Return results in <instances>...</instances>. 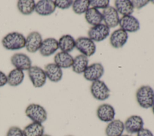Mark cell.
I'll return each mask as SVG.
<instances>
[{
	"label": "cell",
	"instance_id": "6da1fadb",
	"mask_svg": "<svg viewBox=\"0 0 154 136\" xmlns=\"http://www.w3.org/2000/svg\"><path fill=\"white\" fill-rule=\"evenodd\" d=\"M135 96L137 103L141 108H152L154 104V90L149 85L140 86L136 92Z\"/></svg>",
	"mask_w": 154,
	"mask_h": 136
},
{
	"label": "cell",
	"instance_id": "7a4b0ae2",
	"mask_svg": "<svg viewBox=\"0 0 154 136\" xmlns=\"http://www.w3.org/2000/svg\"><path fill=\"white\" fill-rule=\"evenodd\" d=\"M26 38L23 34L12 32L7 34L2 40V45L7 50H17L25 47Z\"/></svg>",
	"mask_w": 154,
	"mask_h": 136
},
{
	"label": "cell",
	"instance_id": "3957f363",
	"mask_svg": "<svg viewBox=\"0 0 154 136\" xmlns=\"http://www.w3.org/2000/svg\"><path fill=\"white\" fill-rule=\"evenodd\" d=\"M26 116L32 122L42 123L48 117V114L43 107L37 104H30L25 109Z\"/></svg>",
	"mask_w": 154,
	"mask_h": 136
},
{
	"label": "cell",
	"instance_id": "277c9868",
	"mask_svg": "<svg viewBox=\"0 0 154 136\" xmlns=\"http://www.w3.org/2000/svg\"><path fill=\"white\" fill-rule=\"evenodd\" d=\"M90 92L93 97L99 101H105L110 96V89L106 83L100 80L92 82Z\"/></svg>",
	"mask_w": 154,
	"mask_h": 136
},
{
	"label": "cell",
	"instance_id": "5b68a950",
	"mask_svg": "<svg viewBox=\"0 0 154 136\" xmlns=\"http://www.w3.org/2000/svg\"><path fill=\"white\" fill-rule=\"evenodd\" d=\"M75 48L87 57L93 55L96 50L94 42L86 37H80L75 40Z\"/></svg>",
	"mask_w": 154,
	"mask_h": 136
},
{
	"label": "cell",
	"instance_id": "8992f818",
	"mask_svg": "<svg viewBox=\"0 0 154 136\" xmlns=\"http://www.w3.org/2000/svg\"><path fill=\"white\" fill-rule=\"evenodd\" d=\"M109 28L103 23H100L91 27L88 31V36L92 41L100 42L103 41L109 36Z\"/></svg>",
	"mask_w": 154,
	"mask_h": 136
},
{
	"label": "cell",
	"instance_id": "52a82bcc",
	"mask_svg": "<svg viewBox=\"0 0 154 136\" xmlns=\"http://www.w3.org/2000/svg\"><path fill=\"white\" fill-rule=\"evenodd\" d=\"M28 76L32 85L35 87H41L46 81V75L45 71L40 67L34 65L28 70Z\"/></svg>",
	"mask_w": 154,
	"mask_h": 136
},
{
	"label": "cell",
	"instance_id": "ba28073f",
	"mask_svg": "<svg viewBox=\"0 0 154 136\" xmlns=\"http://www.w3.org/2000/svg\"><path fill=\"white\" fill-rule=\"evenodd\" d=\"M83 74L85 80L93 82L100 80L104 74V68L100 63H93L87 67Z\"/></svg>",
	"mask_w": 154,
	"mask_h": 136
},
{
	"label": "cell",
	"instance_id": "9c48e42d",
	"mask_svg": "<svg viewBox=\"0 0 154 136\" xmlns=\"http://www.w3.org/2000/svg\"><path fill=\"white\" fill-rule=\"evenodd\" d=\"M125 130L130 134H137L143 128L144 121L138 115H132L127 118L124 123Z\"/></svg>",
	"mask_w": 154,
	"mask_h": 136
},
{
	"label": "cell",
	"instance_id": "30bf717a",
	"mask_svg": "<svg viewBox=\"0 0 154 136\" xmlns=\"http://www.w3.org/2000/svg\"><path fill=\"white\" fill-rule=\"evenodd\" d=\"M42 42V35L38 32H31L26 38L25 48L28 52L35 53L39 50Z\"/></svg>",
	"mask_w": 154,
	"mask_h": 136
},
{
	"label": "cell",
	"instance_id": "8fae6325",
	"mask_svg": "<svg viewBox=\"0 0 154 136\" xmlns=\"http://www.w3.org/2000/svg\"><path fill=\"white\" fill-rule=\"evenodd\" d=\"M103 20L108 28H115L119 25V14L116 8L112 6H109L102 11Z\"/></svg>",
	"mask_w": 154,
	"mask_h": 136
},
{
	"label": "cell",
	"instance_id": "7c38bea8",
	"mask_svg": "<svg viewBox=\"0 0 154 136\" xmlns=\"http://www.w3.org/2000/svg\"><path fill=\"white\" fill-rule=\"evenodd\" d=\"M119 25L126 32H135L140 28L139 20L132 15L122 16L120 19Z\"/></svg>",
	"mask_w": 154,
	"mask_h": 136
},
{
	"label": "cell",
	"instance_id": "4fadbf2b",
	"mask_svg": "<svg viewBox=\"0 0 154 136\" xmlns=\"http://www.w3.org/2000/svg\"><path fill=\"white\" fill-rule=\"evenodd\" d=\"M97 118L102 122H110L114 119L116 115L115 109L109 104H102L100 105L96 110Z\"/></svg>",
	"mask_w": 154,
	"mask_h": 136
},
{
	"label": "cell",
	"instance_id": "5bb4252c",
	"mask_svg": "<svg viewBox=\"0 0 154 136\" xmlns=\"http://www.w3.org/2000/svg\"><path fill=\"white\" fill-rule=\"evenodd\" d=\"M11 63L16 69L28 70L31 67V61L26 54L17 53L11 57Z\"/></svg>",
	"mask_w": 154,
	"mask_h": 136
},
{
	"label": "cell",
	"instance_id": "9a60e30c",
	"mask_svg": "<svg viewBox=\"0 0 154 136\" xmlns=\"http://www.w3.org/2000/svg\"><path fill=\"white\" fill-rule=\"evenodd\" d=\"M128 32L123 29L119 28L112 32L109 37V43L111 46L115 49L122 47L128 41Z\"/></svg>",
	"mask_w": 154,
	"mask_h": 136
},
{
	"label": "cell",
	"instance_id": "2e32d148",
	"mask_svg": "<svg viewBox=\"0 0 154 136\" xmlns=\"http://www.w3.org/2000/svg\"><path fill=\"white\" fill-rule=\"evenodd\" d=\"M58 49V43L55 38H47L43 40L39 52L43 56H49L53 55Z\"/></svg>",
	"mask_w": 154,
	"mask_h": 136
},
{
	"label": "cell",
	"instance_id": "e0dca14e",
	"mask_svg": "<svg viewBox=\"0 0 154 136\" xmlns=\"http://www.w3.org/2000/svg\"><path fill=\"white\" fill-rule=\"evenodd\" d=\"M56 9L54 1L41 0L35 4V11L40 16H48L52 14Z\"/></svg>",
	"mask_w": 154,
	"mask_h": 136
},
{
	"label": "cell",
	"instance_id": "ac0fdd59",
	"mask_svg": "<svg viewBox=\"0 0 154 136\" xmlns=\"http://www.w3.org/2000/svg\"><path fill=\"white\" fill-rule=\"evenodd\" d=\"M46 77L52 82H58L63 77V71L55 63H50L45 66Z\"/></svg>",
	"mask_w": 154,
	"mask_h": 136
},
{
	"label": "cell",
	"instance_id": "d6986e66",
	"mask_svg": "<svg viewBox=\"0 0 154 136\" xmlns=\"http://www.w3.org/2000/svg\"><path fill=\"white\" fill-rule=\"evenodd\" d=\"M125 131L124 123L120 119H114L109 122L105 128L106 136H120Z\"/></svg>",
	"mask_w": 154,
	"mask_h": 136
},
{
	"label": "cell",
	"instance_id": "ffe728a7",
	"mask_svg": "<svg viewBox=\"0 0 154 136\" xmlns=\"http://www.w3.org/2000/svg\"><path fill=\"white\" fill-rule=\"evenodd\" d=\"M54 63L61 68H69L72 67L73 58L69 53L60 52L54 58Z\"/></svg>",
	"mask_w": 154,
	"mask_h": 136
},
{
	"label": "cell",
	"instance_id": "44dd1931",
	"mask_svg": "<svg viewBox=\"0 0 154 136\" xmlns=\"http://www.w3.org/2000/svg\"><path fill=\"white\" fill-rule=\"evenodd\" d=\"M115 8L118 13L123 16L131 15L134 12V7L131 1L129 0H116L114 1Z\"/></svg>",
	"mask_w": 154,
	"mask_h": 136
},
{
	"label": "cell",
	"instance_id": "7402d4cb",
	"mask_svg": "<svg viewBox=\"0 0 154 136\" xmlns=\"http://www.w3.org/2000/svg\"><path fill=\"white\" fill-rule=\"evenodd\" d=\"M85 19L88 24L93 26L102 23L103 16L99 10L91 7L85 13Z\"/></svg>",
	"mask_w": 154,
	"mask_h": 136
},
{
	"label": "cell",
	"instance_id": "603a6c76",
	"mask_svg": "<svg viewBox=\"0 0 154 136\" xmlns=\"http://www.w3.org/2000/svg\"><path fill=\"white\" fill-rule=\"evenodd\" d=\"M88 66V57L84 55H78L73 58V62L72 66V70L76 74L84 73Z\"/></svg>",
	"mask_w": 154,
	"mask_h": 136
},
{
	"label": "cell",
	"instance_id": "cb8c5ba5",
	"mask_svg": "<svg viewBox=\"0 0 154 136\" xmlns=\"http://www.w3.org/2000/svg\"><path fill=\"white\" fill-rule=\"evenodd\" d=\"M22 131L24 136H43L45 128L42 123L32 122L26 125Z\"/></svg>",
	"mask_w": 154,
	"mask_h": 136
},
{
	"label": "cell",
	"instance_id": "d4e9b609",
	"mask_svg": "<svg viewBox=\"0 0 154 136\" xmlns=\"http://www.w3.org/2000/svg\"><path fill=\"white\" fill-rule=\"evenodd\" d=\"M59 49L61 52H70L75 47V40L74 38L69 34L61 36L58 41Z\"/></svg>",
	"mask_w": 154,
	"mask_h": 136
},
{
	"label": "cell",
	"instance_id": "484cf974",
	"mask_svg": "<svg viewBox=\"0 0 154 136\" xmlns=\"http://www.w3.org/2000/svg\"><path fill=\"white\" fill-rule=\"evenodd\" d=\"M24 79L23 71L18 69H12L7 75V83L11 86H17L20 84Z\"/></svg>",
	"mask_w": 154,
	"mask_h": 136
},
{
	"label": "cell",
	"instance_id": "4316f807",
	"mask_svg": "<svg viewBox=\"0 0 154 136\" xmlns=\"http://www.w3.org/2000/svg\"><path fill=\"white\" fill-rule=\"evenodd\" d=\"M17 7L22 14L29 15L35 10V3L33 0H19L17 1Z\"/></svg>",
	"mask_w": 154,
	"mask_h": 136
},
{
	"label": "cell",
	"instance_id": "83f0119b",
	"mask_svg": "<svg viewBox=\"0 0 154 136\" xmlns=\"http://www.w3.org/2000/svg\"><path fill=\"white\" fill-rule=\"evenodd\" d=\"M72 10L77 14L85 13L90 6V1L88 0H75L72 4Z\"/></svg>",
	"mask_w": 154,
	"mask_h": 136
},
{
	"label": "cell",
	"instance_id": "f1b7e54d",
	"mask_svg": "<svg viewBox=\"0 0 154 136\" xmlns=\"http://www.w3.org/2000/svg\"><path fill=\"white\" fill-rule=\"evenodd\" d=\"M109 0H91L90 1V5L91 7L96 9H105L109 7Z\"/></svg>",
	"mask_w": 154,
	"mask_h": 136
},
{
	"label": "cell",
	"instance_id": "f546056e",
	"mask_svg": "<svg viewBox=\"0 0 154 136\" xmlns=\"http://www.w3.org/2000/svg\"><path fill=\"white\" fill-rule=\"evenodd\" d=\"M73 1L72 0H56L54 1L56 7L60 9H67L72 5Z\"/></svg>",
	"mask_w": 154,
	"mask_h": 136
},
{
	"label": "cell",
	"instance_id": "4dcf8cb0",
	"mask_svg": "<svg viewBox=\"0 0 154 136\" xmlns=\"http://www.w3.org/2000/svg\"><path fill=\"white\" fill-rule=\"evenodd\" d=\"M6 136H24L23 131L19 127L13 126L10 127L6 134Z\"/></svg>",
	"mask_w": 154,
	"mask_h": 136
},
{
	"label": "cell",
	"instance_id": "1f68e13d",
	"mask_svg": "<svg viewBox=\"0 0 154 136\" xmlns=\"http://www.w3.org/2000/svg\"><path fill=\"white\" fill-rule=\"evenodd\" d=\"M134 8L141 9L147 4H149L150 1L148 0H132L131 1Z\"/></svg>",
	"mask_w": 154,
	"mask_h": 136
},
{
	"label": "cell",
	"instance_id": "d6a6232c",
	"mask_svg": "<svg viewBox=\"0 0 154 136\" xmlns=\"http://www.w3.org/2000/svg\"><path fill=\"white\" fill-rule=\"evenodd\" d=\"M137 136H154L152 131L147 128H143L137 133Z\"/></svg>",
	"mask_w": 154,
	"mask_h": 136
},
{
	"label": "cell",
	"instance_id": "836d02e7",
	"mask_svg": "<svg viewBox=\"0 0 154 136\" xmlns=\"http://www.w3.org/2000/svg\"><path fill=\"white\" fill-rule=\"evenodd\" d=\"M7 83V76L1 71H0V87L4 86Z\"/></svg>",
	"mask_w": 154,
	"mask_h": 136
},
{
	"label": "cell",
	"instance_id": "e575fe53",
	"mask_svg": "<svg viewBox=\"0 0 154 136\" xmlns=\"http://www.w3.org/2000/svg\"><path fill=\"white\" fill-rule=\"evenodd\" d=\"M152 113H153V114H154V104H153V106L152 107Z\"/></svg>",
	"mask_w": 154,
	"mask_h": 136
},
{
	"label": "cell",
	"instance_id": "d590c367",
	"mask_svg": "<svg viewBox=\"0 0 154 136\" xmlns=\"http://www.w3.org/2000/svg\"><path fill=\"white\" fill-rule=\"evenodd\" d=\"M120 136H132V135H127V134H125V135H122Z\"/></svg>",
	"mask_w": 154,
	"mask_h": 136
},
{
	"label": "cell",
	"instance_id": "8d00e7d4",
	"mask_svg": "<svg viewBox=\"0 0 154 136\" xmlns=\"http://www.w3.org/2000/svg\"><path fill=\"white\" fill-rule=\"evenodd\" d=\"M43 136H51L50 135H48V134H44Z\"/></svg>",
	"mask_w": 154,
	"mask_h": 136
},
{
	"label": "cell",
	"instance_id": "74e56055",
	"mask_svg": "<svg viewBox=\"0 0 154 136\" xmlns=\"http://www.w3.org/2000/svg\"><path fill=\"white\" fill-rule=\"evenodd\" d=\"M150 2H151L152 3H153V4H154V1H151Z\"/></svg>",
	"mask_w": 154,
	"mask_h": 136
},
{
	"label": "cell",
	"instance_id": "f35d334b",
	"mask_svg": "<svg viewBox=\"0 0 154 136\" xmlns=\"http://www.w3.org/2000/svg\"><path fill=\"white\" fill-rule=\"evenodd\" d=\"M67 136H72V135H67Z\"/></svg>",
	"mask_w": 154,
	"mask_h": 136
}]
</instances>
